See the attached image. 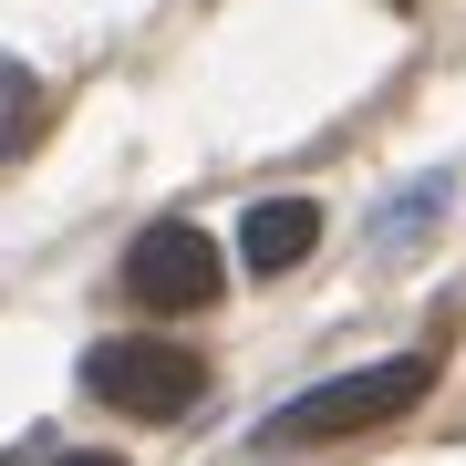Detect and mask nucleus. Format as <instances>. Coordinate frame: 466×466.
Instances as JSON below:
<instances>
[{
  "instance_id": "obj_1",
  "label": "nucleus",
  "mask_w": 466,
  "mask_h": 466,
  "mask_svg": "<svg viewBox=\"0 0 466 466\" xmlns=\"http://www.w3.org/2000/svg\"><path fill=\"white\" fill-rule=\"evenodd\" d=\"M425 383H435L425 352H394V363L332 373V383H311V394H290L280 415H269V446H332V435H373V425L415 415V404H425Z\"/></svg>"
},
{
  "instance_id": "obj_2",
  "label": "nucleus",
  "mask_w": 466,
  "mask_h": 466,
  "mask_svg": "<svg viewBox=\"0 0 466 466\" xmlns=\"http://www.w3.org/2000/svg\"><path fill=\"white\" fill-rule=\"evenodd\" d=\"M84 383L115 404V415H187V404L208 394V363L177 352V342H94Z\"/></svg>"
},
{
  "instance_id": "obj_3",
  "label": "nucleus",
  "mask_w": 466,
  "mask_h": 466,
  "mask_svg": "<svg viewBox=\"0 0 466 466\" xmlns=\"http://www.w3.org/2000/svg\"><path fill=\"white\" fill-rule=\"evenodd\" d=\"M218 280H228V259H218V238L187 228V218H167V228H146L125 249V290L146 300V311H208Z\"/></svg>"
},
{
  "instance_id": "obj_4",
  "label": "nucleus",
  "mask_w": 466,
  "mask_h": 466,
  "mask_svg": "<svg viewBox=\"0 0 466 466\" xmlns=\"http://www.w3.org/2000/svg\"><path fill=\"white\" fill-rule=\"evenodd\" d=\"M311 249H321V208L311 198H259L249 218H238V269H259V280L300 269Z\"/></svg>"
},
{
  "instance_id": "obj_5",
  "label": "nucleus",
  "mask_w": 466,
  "mask_h": 466,
  "mask_svg": "<svg viewBox=\"0 0 466 466\" xmlns=\"http://www.w3.org/2000/svg\"><path fill=\"white\" fill-rule=\"evenodd\" d=\"M32 115H42V94H32V73L0 52V167H11L21 146H32Z\"/></svg>"
},
{
  "instance_id": "obj_6",
  "label": "nucleus",
  "mask_w": 466,
  "mask_h": 466,
  "mask_svg": "<svg viewBox=\"0 0 466 466\" xmlns=\"http://www.w3.org/2000/svg\"><path fill=\"white\" fill-rule=\"evenodd\" d=\"M52 466H125V456H52Z\"/></svg>"
}]
</instances>
